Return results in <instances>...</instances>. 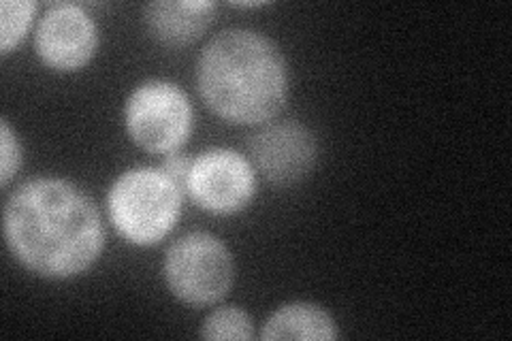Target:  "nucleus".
<instances>
[{
  "label": "nucleus",
  "mask_w": 512,
  "mask_h": 341,
  "mask_svg": "<svg viewBox=\"0 0 512 341\" xmlns=\"http://www.w3.org/2000/svg\"><path fill=\"white\" fill-rule=\"evenodd\" d=\"M333 318L314 303H288L271 314L263 324L261 339H338Z\"/></svg>",
  "instance_id": "9d476101"
},
{
  "label": "nucleus",
  "mask_w": 512,
  "mask_h": 341,
  "mask_svg": "<svg viewBox=\"0 0 512 341\" xmlns=\"http://www.w3.org/2000/svg\"><path fill=\"white\" fill-rule=\"evenodd\" d=\"M203 339H235L248 341L254 337L250 316L239 307H220L212 312L201 324Z\"/></svg>",
  "instance_id": "f8f14e48"
},
{
  "label": "nucleus",
  "mask_w": 512,
  "mask_h": 341,
  "mask_svg": "<svg viewBox=\"0 0 512 341\" xmlns=\"http://www.w3.org/2000/svg\"><path fill=\"white\" fill-rule=\"evenodd\" d=\"M256 169L267 182L293 186L308 177L316 162V137L299 122H278L263 126L248 141Z\"/></svg>",
  "instance_id": "0eeeda50"
},
{
  "label": "nucleus",
  "mask_w": 512,
  "mask_h": 341,
  "mask_svg": "<svg viewBox=\"0 0 512 341\" xmlns=\"http://www.w3.org/2000/svg\"><path fill=\"white\" fill-rule=\"evenodd\" d=\"M5 239L28 271L69 280L88 271L101 256L105 229L86 192L67 180L39 177L24 182L9 197Z\"/></svg>",
  "instance_id": "f257e3e1"
},
{
  "label": "nucleus",
  "mask_w": 512,
  "mask_h": 341,
  "mask_svg": "<svg viewBox=\"0 0 512 341\" xmlns=\"http://www.w3.org/2000/svg\"><path fill=\"white\" fill-rule=\"evenodd\" d=\"M37 54L47 67L71 73L86 67L99 47V32L90 15L73 3H56L37 26Z\"/></svg>",
  "instance_id": "6e6552de"
},
{
  "label": "nucleus",
  "mask_w": 512,
  "mask_h": 341,
  "mask_svg": "<svg viewBox=\"0 0 512 341\" xmlns=\"http://www.w3.org/2000/svg\"><path fill=\"white\" fill-rule=\"evenodd\" d=\"M163 273L175 297L205 307L229 295L235 267L231 252L218 237L195 231L171 243Z\"/></svg>",
  "instance_id": "20e7f679"
},
{
  "label": "nucleus",
  "mask_w": 512,
  "mask_h": 341,
  "mask_svg": "<svg viewBox=\"0 0 512 341\" xmlns=\"http://www.w3.org/2000/svg\"><path fill=\"white\" fill-rule=\"evenodd\" d=\"M37 13L32 0H3L0 5V54L7 56L15 45L22 43Z\"/></svg>",
  "instance_id": "9b49d317"
},
{
  "label": "nucleus",
  "mask_w": 512,
  "mask_h": 341,
  "mask_svg": "<svg viewBox=\"0 0 512 341\" xmlns=\"http://www.w3.org/2000/svg\"><path fill=\"white\" fill-rule=\"evenodd\" d=\"M190 162L188 158L184 156H178V154H169V158L165 160L163 165V171L171 177V180L178 184L184 192H186V180H188V171H190Z\"/></svg>",
  "instance_id": "4468645a"
},
{
  "label": "nucleus",
  "mask_w": 512,
  "mask_h": 341,
  "mask_svg": "<svg viewBox=\"0 0 512 341\" xmlns=\"http://www.w3.org/2000/svg\"><path fill=\"white\" fill-rule=\"evenodd\" d=\"M197 88L216 116L233 124H263L288 96V71L278 45L250 28L222 30L197 62Z\"/></svg>",
  "instance_id": "f03ea898"
},
{
  "label": "nucleus",
  "mask_w": 512,
  "mask_h": 341,
  "mask_svg": "<svg viewBox=\"0 0 512 341\" xmlns=\"http://www.w3.org/2000/svg\"><path fill=\"white\" fill-rule=\"evenodd\" d=\"M254 169L235 150H207L190 162L186 192L205 211L235 214L254 197Z\"/></svg>",
  "instance_id": "423d86ee"
},
{
  "label": "nucleus",
  "mask_w": 512,
  "mask_h": 341,
  "mask_svg": "<svg viewBox=\"0 0 512 341\" xmlns=\"http://www.w3.org/2000/svg\"><path fill=\"white\" fill-rule=\"evenodd\" d=\"M184 190L163 169H131L109 190V216L118 233L135 246H154L180 218Z\"/></svg>",
  "instance_id": "7ed1b4c3"
},
{
  "label": "nucleus",
  "mask_w": 512,
  "mask_h": 341,
  "mask_svg": "<svg viewBox=\"0 0 512 341\" xmlns=\"http://www.w3.org/2000/svg\"><path fill=\"white\" fill-rule=\"evenodd\" d=\"M216 5L210 0H156L143 7L150 35L165 47H186L210 28Z\"/></svg>",
  "instance_id": "1a4fd4ad"
},
{
  "label": "nucleus",
  "mask_w": 512,
  "mask_h": 341,
  "mask_svg": "<svg viewBox=\"0 0 512 341\" xmlns=\"http://www.w3.org/2000/svg\"><path fill=\"white\" fill-rule=\"evenodd\" d=\"M126 131L139 148L173 154L192 133V105L186 92L171 81L152 79L133 90L124 109Z\"/></svg>",
  "instance_id": "39448f33"
},
{
  "label": "nucleus",
  "mask_w": 512,
  "mask_h": 341,
  "mask_svg": "<svg viewBox=\"0 0 512 341\" xmlns=\"http://www.w3.org/2000/svg\"><path fill=\"white\" fill-rule=\"evenodd\" d=\"M0 141H3V171H0V180H3V186H7L11 177L22 167V145L7 120L0 122Z\"/></svg>",
  "instance_id": "ddd939ff"
}]
</instances>
